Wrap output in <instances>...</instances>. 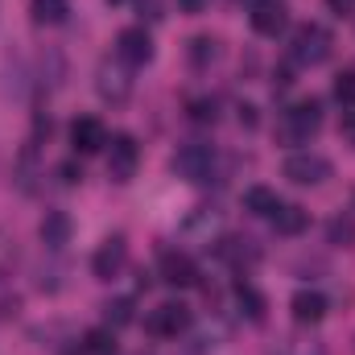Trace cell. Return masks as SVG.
Masks as SVG:
<instances>
[{
  "label": "cell",
  "mask_w": 355,
  "mask_h": 355,
  "mask_svg": "<svg viewBox=\"0 0 355 355\" xmlns=\"http://www.w3.org/2000/svg\"><path fill=\"white\" fill-rule=\"evenodd\" d=\"M116 58L128 62V67H141V62L153 58V37L145 33V25H128V29H120V37H116Z\"/></svg>",
  "instance_id": "obj_5"
},
{
  "label": "cell",
  "mask_w": 355,
  "mask_h": 355,
  "mask_svg": "<svg viewBox=\"0 0 355 355\" xmlns=\"http://www.w3.org/2000/svg\"><path fill=\"white\" fill-rule=\"evenodd\" d=\"M211 166H215V149L211 145H186V149H178V157H174V170L186 182L211 178Z\"/></svg>",
  "instance_id": "obj_7"
},
{
  "label": "cell",
  "mask_w": 355,
  "mask_h": 355,
  "mask_svg": "<svg viewBox=\"0 0 355 355\" xmlns=\"http://www.w3.org/2000/svg\"><path fill=\"white\" fill-rule=\"evenodd\" d=\"M244 207H248L252 215L272 219V211L281 207V198H277V190H268V186H248V190H244Z\"/></svg>",
  "instance_id": "obj_16"
},
{
  "label": "cell",
  "mask_w": 355,
  "mask_h": 355,
  "mask_svg": "<svg viewBox=\"0 0 355 355\" xmlns=\"http://www.w3.org/2000/svg\"><path fill=\"white\" fill-rule=\"evenodd\" d=\"M103 318H107V327H124V322H132V302H128V297L107 302V306H103Z\"/></svg>",
  "instance_id": "obj_20"
},
{
  "label": "cell",
  "mask_w": 355,
  "mask_h": 355,
  "mask_svg": "<svg viewBox=\"0 0 355 355\" xmlns=\"http://www.w3.org/2000/svg\"><path fill=\"white\" fill-rule=\"evenodd\" d=\"M285 178L297 182V186H318V182L331 178V162H327L322 153H310V149L289 153V157H285Z\"/></svg>",
  "instance_id": "obj_2"
},
{
  "label": "cell",
  "mask_w": 355,
  "mask_h": 355,
  "mask_svg": "<svg viewBox=\"0 0 355 355\" xmlns=\"http://www.w3.org/2000/svg\"><path fill=\"white\" fill-rule=\"evenodd\" d=\"M248 4H252V8H257V4H261V0H248Z\"/></svg>",
  "instance_id": "obj_28"
},
{
  "label": "cell",
  "mask_w": 355,
  "mask_h": 355,
  "mask_svg": "<svg viewBox=\"0 0 355 355\" xmlns=\"http://www.w3.org/2000/svg\"><path fill=\"white\" fill-rule=\"evenodd\" d=\"M352 240H355V223L352 219H347V223L335 219V223H331V244H352Z\"/></svg>",
  "instance_id": "obj_22"
},
{
  "label": "cell",
  "mask_w": 355,
  "mask_h": 355,
  "mask_svg": "<svg viewBox=\"0 0 355 355\" xmlns=\"http://www.w3.org/2000/svg\"><path fill=\"white\" fill-rule=\"evenodd\" d=\"M71 240V219L62 215V211H50L46 219H42V244L46 248H62Z\"/></svg>",
  "instance_id": "obj_15"
},
{
  "label": "cell",
  "mask_w": 355,
  "mask_h": 355,
  "mask_svg": "<svg viewBox=\"0 0 355 355\" xmlns=\"http://www.w3.org/2000/svg\"><path fill=\"white\" fill-rule=\"evenodd\" d=\"M124 265H128V244H124V236H107V240L99 244V252L91 257V272H95L99 281L120 277Z\"/></svg>",
  "instance_id": "obj_6"
},
{
  "label": "cell",
  "mask_w": 355,
  "mask_h": 355,
  "mask_svg": "<svg viewBox=\"0 0 355 355\" xmlns=\"http://www.w3.org/2000/svg\"><path fill=\"white\" fill-rule=\"evenodd\" d=\"M83 352L87 355H116V335H112V327H107V331H87V335H83Z\"/></svg>",
  "instance_id": "obj_18"
},
{
  "label": "cell",
  "mask_w": 355,
  "mask_h": 355,
  "mask_svg": "<svg viewBox=\"0 0 355 355\" xmlns=\"http://www.w3.org/2000/svg\"><path fill=\"white\" fill-rule=\"evenodd\" d=\"M335 99L347 103V107H355V71H343V75L335 79Z\"/></svg>",
  "instance_id": "obj_21"
},
{
  "label": "cell",
  "mask_w": 355,
  "mask_h": 355,
  "mask_svg": "<svg viewBox=\"0 0 355 355\" xmlns=\"http://www.w3.org/2000/svg\"><path fill=\"white\" fill-rule=\"evenodd\" d=\"M112 149H107V174L116 178V182H128V178L137 174V141L128 137V132H120V137H112L107 141Z\"/></svg>",
  "instance_id": "obj_8"
},
{
  "label": "cell",
  "mask_w": 355,
  "mask_h": 355,
  "mask_svg": "<svg viewBox=\"0 0 355 355\" xmlns=\"http://www.w3.org/2000/svg\"><path fill=\"white\" fill-rule=\"evenodd\" d=\"M327 314V297L322 293H314V289H297L293 293V318L297 322H318Z\"/></svg>",
  "instance_id": "obj_13"
},
{
  "label": "cell",
  "mask_w": 355,
  "mask_h": 355,
  "mask_svg": "<svg viewBox=\"0 0 355 355\" xmlns=\"http://www.w3.org/2000/svg\"><path fill=\"white\" fill-rule=\"evenodd\" d=\"M190 116H194V120H215V103H211V99H194V103H190Z\"/></svg>",
  "instance_id": "obj_24"
},
{
  "label": "cell",
  "mask_w": 355,
  "mask_h": 355,
  "mask_svg": "<svg viewBox=\"0 0 355 355\" xmlns=\"http://www.w3.org/2000/svg\"><path fill=\"white\" fill-rule=\"evenodd\" d=\"M162 281L186 289V285L198 281V268H194V261H190L186 252H174V248H170V252H162Z\"/></svg>",
  "instance_id": "obj_10"
},
{
  "label": "cell",
  "mask_w": 355,
  "mask_h": 355,
  "mask_svg": "<svg viewBox=\"0 0 355 355\" xmlns=\"http://www.w3.org/2000/svg\"><path fill=\"white\" fill-rule=\"evenodd\" d=\"M236 297H240V306H244V314H248L252 322H261V318H265V297H261V293H257L248 281L236 289Z\"/></svg>",
  "instance_id": "obj_19"
},
{
  "label": "cell",
  "mask_w": 355,
  "mask_h": 355,
  "mask_svg": "<svg viewBox=\"0 0 355 355\" xmlns=\"http://www.w3.org/2000/svg\"><path fill=\"white\" fill-rule=\"evenodd\" d=\"M186 327H190V310H186L182 302H162V306L149 310V318H145V331L157 335V339H178Z\"/></svg>",
  "instance_id": "obj_3"
},
{
  "label": "cell",
  "mask_w": 355,
  "mask_h": 355,
  "mask_svg": "<svg viewBox=\"0 0 355 355\" xmlns=\"http://www.w3.org/2000/svg\"><path fill=\"white\" fill-rule=\"evenodd\" d=\"M67 12H71L67 0H33V17L42 25H58V21H67Z\"/></svg>",
  "instance_id": "obj_17"
},
{
  "label": "cell",
  "mask_w": 355,
  "mask_h": 355,
  "mask_svg": "<svg viewBox=\"0 0 355 355\" xmlns=\"http://www.w3.org/2000/svg\"><path fill=\"white\" fill-rule=\"evenodd\" d=\"M327 4H331V12H352L355 0H327Z\"/></svg>",
  "instance_id": "obj_27"
},
{
  "label": "cell",
  "mask_w": 355,
  "mask_h": 355,
  "mask_svg": "<svg viewBox=\"0 0 355 355\" xmlns=\"http://www.w3.org/2000/svg\"><path fill=\"white\" fill-rule=\"evenodd\" d=\"M178 8H182V12H190V17H198V12L207 8V0H178Z\"/></svg>",
  "instance_id": "obj_26"
},
{
  "label": "cell",
  "mask_w": 355,
  "mask_h": 355,
  "mask_svg": "<svg viewBox=\"0 0 355 355\" xmlns=\"http://www.w3.org/2000/svg\"><path fill=\"white\" fill-rule=\"evenodd\" d=\"M318 124H322L318 103H314V99H302V103H293V107L285 112V120H281V141H289V145H306V141L318 132Z\"/></svg>",
  "instance_id": "obj_1"
},
{
  "label": "cell",
  "mask_w": 355,
  "mask_h": 355,
  "mask_svg": "<svg viewBox=\"0 0 355 355\" xmlns=\"http://www.w3.org/2000/svg\"><path fill=\"white\" fill-rule=\"evenodd\" d=\"M285 25H289V17H285V4H281V0H261V4L252 8V29H257V33L277 37Z\"/></svg>",
  "instance_id": "obj_11"
},
{
  "label": "cell",
  "mask_w": 355,
  "mask_h": 355,
  "mask_svg": "<svg viewBox=\"0 0 355 355\" xmlns=\"http://www.w3.org/2000/svg\"><path fill=\"white\" fill-rule=\"evenodd\" d=\"M137 4H141V12H145L149 21H157V17H162V0H137Z\"/></svg>",
  "instance_id": "obj_25"
},
{
  "label": "cell",
  "mask_w": 355,
  "mask_h": 355,
  "mask_svg": "<svg viewBox=\"0 0 355 355\" xmlns=\"http://www.w3.org/2000/svg\"><path fill=\"white\" fill-rule=\"evenodd\" d=\"M190 46H194V50H190V58H194V62H207V58H215V42H211V37H194Z\"/></svg>",
  "instance_id": "obj_23"
},
{
  "label": "cell",
  "mask_w": 355,
  "mask_h": 355,
  "mask_svg": "<svg viewBox=\"0 0 355 355\" xmlns=\"http://www.w3.org/2000/svg\"><path fill=\"white\" fill-rule=\"evenodd\" d=\"M71 145H75V153H99L107 145V132L95 116H83V120L71 124Z\"/></svg>",
  "instance_id": "obj_9"
},
{
  "label": "cell",
  "mask_w": 355,
  "mask_h": 355,
  "mask_svg": "<svg viewBox=\"0 0 355 355\" xmlns=\"http://www.w3.org/2000/svg\"><path fill=\"white\" fill-rule=\"evenodd\" d=\"M327 54H331V33H327L322 25H302V29L293 33V58H297V62L318 67Z\"/></svg>",
  "instance_id": "obj_4"
},
{
  "label": "cell",
  "mask_w": 355,
  "mask_h": 355,
  "mask_svg": "<svg viewBox=\"0 0 355 355\" xmlns=\"http://www.w3.org/2000/svg\"><path fill=\"white\" fill-rule=\"evenodd\" d=\"M99 95L103 99H112V103H124L128 99V91H132V79L124 75V67H112V62H103L99 67Z\"/></svg>",
  "instance_id": "obj_12"
},
{
  "label": "cell",
  "mask_w": 355,
  "mask_h": 355,
  "mask_svg": "<svg viewBox=\"0 0 355 355\" xmlns=\"http://www.w3.org/2000/svg\"><path fill=\"white\" fill-rule=\"evenodd\" d=\"M272 227H277L281 236H297V232H306V211H302L297 202H281V207L272 211Z\"/></svg>",
  "instance_id": "obj_14"
}]
</instances>
